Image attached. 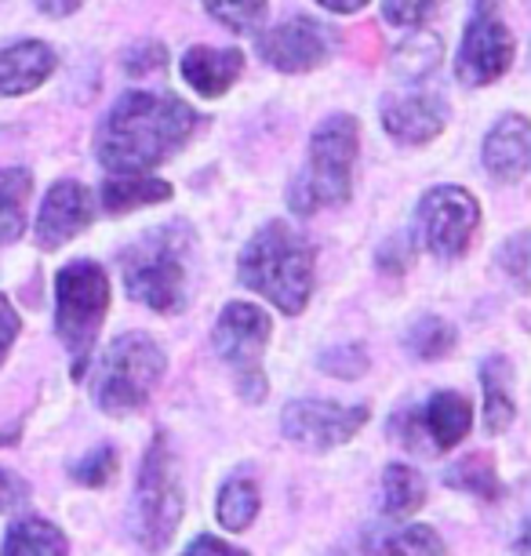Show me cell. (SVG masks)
Here are the masks:
<instances>
[{
  "mask_svg": "<svg viewBox=\"0 0 531 556\" xmlns=\"http://www.w3.org/2000/svg\"><path fill=\"white\" fill-rule=\"evenodd\" d=\"M182 80L190 84L197 96L218 99L233 88V80L244 73V55L237 48H207L193 45L190 51H182Z\"/></svg>",
  "mask_w": 531,
  "mask_h": 556,
  "instance_id": "obj_15",
  "label": "cell"
},
{
  "mask_svg": "<svg viewBox=\"0 0 531 556\" xmlns=\"http://www.w3.org/2000/svg\"><path fill=\"white\" fill-rule=\"evenodd\" d=\"M481 223V204L463 186H437L419 201V229L433 255L459 258Z\"/></svg>",
  "mask_w": 531,
  "mask_h": 556,
  "instance_id": "obj_10",
  "label": "cell"
},
{
  "mask_svg": "<svg viewBox=\"0 0 531 556\" xmlns=\"http://www.w3.org/2000/svg\"><path fill=\"white\" fill-rule=\"evenodd\" d=\"M237 273L280 313H302L314 291V248L288 223H269L244 248Z\"/></svg>",
  "mask_w": 531,
  "mask_h": 556,
  "instance_id": "obj_2",
  "label": "cell"
},
{
  "mask_svg": "<svg viewBox=\"0 0 531 556\" xmlns=\"http://www.w3.org/2000/svg\"><path fill=\"white\" fill-rule=\"evenodd\" d=\"M186 233L179 226H164L146 233L139 244L121 258L128 295L157 313H179L186 302Z\"/></svg>",
  "mask_w": 531,
  "mask_h": 556,
  "instance_id": "obj_4",
  "label": "cell"
},
{
  "mask_svg": "<svg viewBox=\"0 0 531 556\" xmlns=\"http://www.w3.org/2000/svg\"><path fill=\"white\" fill-rule=\"evenodd\" d=\"M34 175L26 167H0V248L23 237Z\"/></svg>",
  "mask_w": 531,
  "mask_h": 556,
  "instance_id": "obj_20",
  "label": "cell"
},
{
  "mask_svg": "<svg viewBox=\"0 0 531 556\" xmlns=\"http://www.w3.org/2000/svg\"><path fill=\"white\" fill-rule=\"evenodd\" d=\"M368 422V407H342L328 401H295L285 407V437L306 447H336Z\"/></svg>",
  "mask_w": 531,
  "mask_h": 556,
  "instance_id": "obj_12",
  "label": "cell"
},
{
  "mask_svg": "<svg viewBox=\"0 0 531 556\" xmlns=\"http://www.w3.org/2000/svg\"><path fill=\"white\" fill-rule=\"evenodd\" d=\"M80 4H85V0H37L40 12L51 15V18H66V15L77 12Z\"/></svg>",
  "mask_w": 531,
  "mask_h": 556,
  "instance_id": "obj_38",
  "label": "cell"
},
{
  "mask_svg": "<svg viewBox=\"0 0 531 556\" xmlns=\"http://www.w3.org/2000/svg\"><path fill=\"white\" fill-rule=\"evenodd\" d=\"M503 266L514 273V280L520 288L528 285V237L524 233H517L509 244L503 248Z\"/></svg>",
  "mask_w": 531,
  "mask_h": 556,
  "instance_id": "obj_34",
  "label": "cell"
},
{
  "mask_svg": "<svg viewBox=\"0 0 531 556\" xmlns=\"http://www.w3.org/2000/svg\"><path fill=\"white\" fill-rule=\"evenodd\" d=\"M258 513V488L248 477L230 480L218 495V523L226 531H244Z\"/></svg>",
  "mask_w": 531,
  "mask_h": 556,
  "instance_id": "obj_25",
  "label": "cell"
},
{
  "mask_svg": "<svg viewBox=\"0 0 531 556\" xmlns=\"http://www.w3.org/2000/svg\"><path fill=\"white\" fill-rule=\"evenodd\" d=\"M164 371L161 345L146 334H121L102 353L96 371V404L110 415L139 412Z\"/></svg>",
  "mask_w": 531,
  "mask_h": 556,
  "instance_id": "obj_5",
  "label": "cell"
},
{
  "mask_svg": "<svg viewBox=\"0 0 531 556\" xmlns=\"http://www.w3.org/2000/svg\"><path fill=\"white\" fill-rule=\"evenodd\" d=\"M4 556H66V534L40 517L15 520L8 528Z\"/></svg>",
  "mask_w": 531,
  "mask_h": 556,
  "instance_id": "obj_21",
  "label": "cell"
},
{
  "mask_svg": "<svg viewBox=\"0 0 531 556\" xmlns=\"http://www.w3.org/2000/svg\"><path fill=\"white\" fill-rule=\"evenodd\" d=\"M422 502H426L422 477L412 466H390L387 477H382V509H387V517L390 520L412 517Z\"/></svg>",
  "mask_w": 531,
  "mask_h": 556,
  "instance_id": "obj_23",
  "label": "cell"
},
{
  "mask_svg": "<svg viewBox=\"0 0 531 556\" xmlns=\"http://www.w3.org/2000/svg\"><path fill=\"white\" fill-rule=\"evenodd\" d=\"M331 45H336L331 29L309 15H295L258 37L263 59L280 73H309L317 66H325L331 55Z\"/></svg>",
  "mask_w": 531,
  "mask_h": 556,
  "instance_id": "obj_11",
  "label": "cell"
},
{
  "mask_svg": "<svg viewBox=\"0 0 531 556\" xmlns=\"http://www.w3.org/2000/svg\"><path fill=\"white\" fill-rule=\"evenodd\" d=\"M172 197V186L164 178H153V175H121V178H110L102 186V207L110 215H124V212H135V207H150V204H164Z\"/></svg>",
  "mask_w": 531,
  "mask_h": 556,
  "instance_id": "obj_19",
  "label": "cell"
},
{
  "mask_svg": "<svg viewBox=\"0 0 531 556\" xmlns=\"http://www.w3.org/2000/svg\"><path fill=\"white\" fill-rule=\"evenodd\" d=\"M59 66L55 48L45 40H23L0 51V96H26L40 88Z\"/></svg>",
  "mask_w": 531,
  "mask_h": 556,
  "instance_id": "obj_17",
  "label": "cell"
},
{
  "mask_svg": "<svg viewBox=\"0 0 531 556\" xmlns=\"http://www.w3.org/2000/svg\"><path fill=\"white\" fill-rule=\"evenodd\" d=\"M441 51H444L441 37L426 34V29H415L408 40H401V45H397L390 66L404 80H419V77H426V73L437 66V62H441Z\"/></svg>",
  "mask_w": 531,
  "mask_h": 556,
  "instance_id": "obj_24",
  "label": "cell"
},
{
  "mask_svg": "<svg viewBox=\"0 0 531 556\" xmlns=\"http://www.w3.org/2000/svg\"><path fill=\"white\" fill-rule=\"evenodd\" d=\"M481 390H484V422L492 433L514 422V393H509V364L503 356H492L481 367Z\"/></svg>",
  "mask_w": 531,
  "mask_h": 556,
  "instance_id": "obj_22",
  "label": "cell"
},
{
  "mask_svg": "<svg viewBox=\"0 0 531 556\" xmlns=\"http://www.w3.org/2000/svg\"><path fill=\"white\" fill-rule=\"evenodd\" d=\"M207 15L233 34H252L266 18V0H204Z\"/></svg>",
  "mask_w": 531,
  "mask_h": 556,
  "instance_id": "obj_26",
  "label": "cell"
},
{
  "mask_svg": "<svg viewBox=\"0 0 531 556\" xmlns=\"http://www.w3.org/2000/svg\"><path fill=\"white\" fill-rule=\"evenodd\" d=\"M113 469H117V455H113L110 447H102V451H96V455H88L85 462H80V466L73 469V477L88 488H102L113 477Z\"/></svg>",
  "mask_w": 531,
  "mask_h": 556,
  "instance_id": "obj_33",
  "label": "cell"
},
{
  "mask_svg": "<svg viewBox=\"0 0 531 556\" xmlns=\"http://www.w3.org/2000/svg\"><path fill=\"white\" fill-rule=\"evenodd\" d=\"M15 334H18V313L12 309V302L0 295V361H4L8 350H12Z\"/></svg>",
  "mask_w": 531,
  "mask_h": 556,
  "instance_id": "obj_35",
  "label": "cell"
},
{
  "mask_svg": "<svg viewBox=\"0 0 531 556\" xmlns=\"http://www.w3.org/2000/svg\"><path fill=\"white\" fill-rule=\"evenodd\" d=\"M317 4L336 15H353V12H361V8H368V0H317Z\"/></svg>",
  "mask_w": 531,
  "mask_h": 556,
  "instance_id": "obj_39",
  "label": "cell"
},
{
  "mask_svg": "<svg viewBox=\"0 0 531 556\" xmlns=\"http://www.w3.org/2000/svg\"><path fill=\"white\" fill-rule=\"evenodd\" d=\"M110 306L106 273L96 262L80 258L59 273V339L73 350V375H85L91 342L102 328Z\"/></svg>",
  "mask_w": 531,
  "mask_h": 556,
  "instance_id": "obj_6",
  "label": "cell"
},
{
  "mask_svg": "<svg viewBox=\"0 0 531 556\" xmlns=\"http://www.w3.org/2000/svg\"><path fill=\"white\" fill-rule=\"evenodd\" d=\"M164 62H168V51H164L161 40H142L131 51H124V70L131 77H150V73L164 70Z\"/></svg>",
  "mask_w": 531,
  "mask_h": 556,
  "instance_id": "obj_30",
  "label": "cell"
},
{
  "mask_svg": "<svg viewBox=\"0 0 531 556\" xmlns=\"http://www.w3.org/2000/svg\"><path fill=\"white\" fill-rule=\"evenodd\" d=\"M182 556H248L241 549H233V545H226V542H218V539H197L193 545H186V553Z\"/></svg>",
  "mask_w": 531,
  "mask_h": 556,
  "instance_id": "obj_37",
  "label": "cell"
},
{
  "mask_svg": "<svg viewBox=\"0 0 531 556\" xmlns=\"http://www.w3.org/2000/svg\"><path fill=\"white\" fill-rule=\"evenodd\" d=\"M422 422H426V433L433 437V444L447 451L455 447L459 440L470 433L473 426V407L466 396L459 393H437L422 412Z\"/></svg>",
  "mask_w": 531,
  "mask_h": 556,
  "instance_id": "obj_18",
  "label": "cell"
},
{
  "mask_svg": "<svg viewBox=\"0 0 531 556\" xmlns=\"http://www.w3.org/2000/svg\"><path fill=\"white\" fill-rule=\"evenodd\" d=\"M455 488H466V491H477L481 498H498V477H495V466L488 455H470L463 458L459 466H452L447 473Z\"/></svg>",
  "mask_w": 531,
  "mask_h": 556,
  "instance_id": "obj_27",
  "label": "cell"
},
{
  "mask_svg": "<svg viewBox=\"0 0 531 556\" xmlns=\"http://www.w3.org/2000/svg\"><path fill=\"white\" fill-rule=\"evenodd\" d=\"M197 113L175 96L128 91L99 131V161L117 175H146L190 139Z\"/></svg>",
  "mask_w": 531,
  "mask_h": 556,
  "instance_id": "obj_1",
  "label": "cell"
},
{
  "mask_svg": "<svg viewBox=\"0 0 531 556\" xmlns=\"http://www.w3.org/2000/svg\"><path fill=\"white\" fill-rule=\"evenodd\" d=\"M455 342V331L452 324H444L441 317H422L415 328L408 331V345L415 356H422V361H437V356H444L452 350Z\"/></svg>",
  "mask_w": 531,
  "mask_h": 556,
  "instance_id": "obj_28",
  "label": "cell"
},
{
  "mask_svg": "<svg viewBox=\"0 0 531 556\" xmlns=\"http://www.w3.org/2000/svg\"><path fill=\"white\" fill-rule=\"evenodd\" d=\"M437 8V0H382V18L390 26H415L419 29L430 12Z\"/></svg>",
  "mask_w": 531,
  "mask_h": 556,
  "instance_id": "obj_31",
  "label": "cell"
},
{
  "mask_svg": "<svg viewBox=\"0 0 531 556\" xmlns=\"http://www.w3.org/2000/svg\"><path fill=\"white\" fill-rule=\"evenodd\" d=\"M23 498H26V484L15 473H8V469L0 466V513L15 509Z\"/></svg>",
  "mask_w": 531,
  "mask_h": 556,
  "instance_id": "obj_36",
  "label": "cell"
},
{
  "mask_svg": "<svg viewBox=\"0 0 531 556\" xmlns=\"http://www.w3.org/2000/svg\"><path fill=\"white\" fill-rule=\"evenodd\" d=\"M531 164V128L524 113H506L484 139V167L495 182H520Z\"/></svg>",
  "mask_w": 531,
  "mask_h": 556,
  "instance_id": "obj_14",
  "label": "cell"
},
{
  "mask_svg": "<svg viewBox=\"0 0 531 556\" xmlns=\"http://www.w3.org/2000/svg\"><path fill=\"white\" fill-rule=\"evenodd\" d=\"M361 150V124L350 113H331L309 139V161L291 182L288 204L295 215H314L320 207H339L353 193V161Z\"/></svg>",
  "mask_w": 531,
  "mask_h": 556,
  "instance_id": "obj_3",
  "label": "cell"
},
{
  "mask_svg": "<svg viewBox=\"0 0 531 556\" xmlns=\"http://www.w3.org/2000/svg\"><path fill=\"white\" fill-rule=\"evenodd\" d=\"M444 102L437 96H397L387 102L382 110V128H387L397 142H408V146H419V142H430L437 135L444 131Z\"/></svg>",
  "mask_w": 531,
  "mask_h": 556,
  "instance_id": "obj_16",
  "label": "cell"
},
{
  "mask_svg": "<svg viewBox=\"0 0 531 556\" xmlns=\"http://www.w3.org/2000/svg\"><path fill=\"white\" fill-rule=\"evenodd\" d=\"M320 367L328 375H339V379H357V375H364V367H368V356L357 345H339V350L320 356Z\"/></svg>",
  "mask_w": 531,
  "mask_h": 556,
  "instance_id": "obj_32",
  "label": "cell"
},
{
  "mask_svg": "<svg viewBox=\"0 0 531 556\" xmlns=\"http://www.w3.org/2000/svg\"><path fill=\"white\" fill-rule=\"evenodd\" d=\"M514 51H517L514 34L503 23V15L495 12V0H481L470 26H466L459 59H455V73L470 88H484V84L498 80L514 66Z\"/></svg>",
  "mask_w": 531,
  "mask_h": 556,
  "instance_id": "obj_9",
  "label": "cell"
},
{
  "mask_svg": "<svg viewBox=\"0 0 531 556\" xmlns=\"http://www.w3.org/2000/svg\"><path fill=\"white\" fill-rule=\"evenodd\" d=\"M91 215H96V197H91L88 186L73 182V178H62V182L51 186L45 204H40L37 244L45 251L62 248L91 223Z\"/></svg>",
  "mask_w": 531,
  "mask_h": 556,
  "instance_id": "obj_13",
  "label": "cell"
},
{
  "mask_svg": "<svg viewBox=\"0 0 531 556\" xmlns=\"http://www.w3.org/2000/svg\"><path fill=\"white\" fill-rule=\"evenodd\" d=\"M182 520V488L175 473V458L168 440L157 437L150 455L142 462L139 495H135V534L146 549L161 553L175 539V528Z\"/></svg>",
  "mask_w": 531,
  "mask_h": 556,
  "instance_id": "obj_7",
  "label": "cell"
},
{
  "mask_svg": "<svg viewBox=\"0 0 531 556\" xmlns=\"http://www.w3.org/2000/svg\"><path fill=\"white\" fill-rule=\"evenodd\" d=\"M390 556H444V542L437 539L433 528H404L401 534H393L382 545Z\"/></svg>",
  "mask_w": 531,
  "mask_h": 556,
  "instance_id": "obj_29",
  "label": "cell"
},
{
  "mask_svg": "<svg viewBox=\"0 0 531 556\" xmlns=\"http://www.w3.org/2000/svg\"><path fill=\"white\" fill-rule=\"evenodd\" d=\"M266 342H269V317L263 309L248 306V302H230L223 309V317L215 324V350L241 375V390L252 401L266 393V379L258 371Z\"/></svg>",
  "mask_w": 531,
  "mask_h": 556,
  "instance_id": "obj_8",
  "label": "cell"
}]
</instances>
